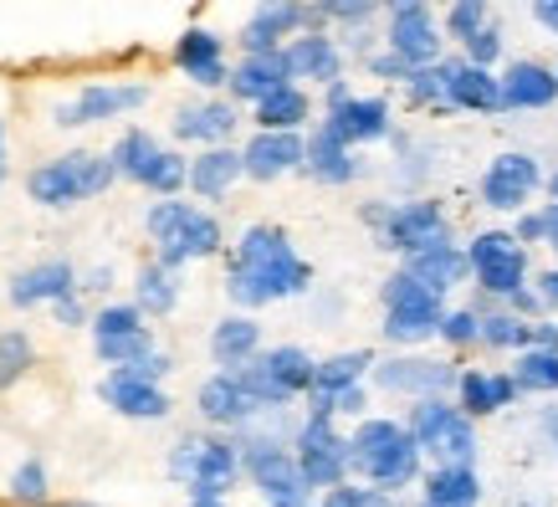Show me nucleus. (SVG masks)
Segmentation results:
<instances>
[{
    "label": "nucleus",
    "mask_w": 558,
    "mask_h": 507,
    "mask_svg": "<svg viewBox=\"0 0 558 507\" xmlns=\"http://www.w3.org/2000/svg\"><path fill=\"white\" fill-rule=\"evenodd\" d=\"M292 446H298L292 461H298V472H303L307 487H343V476H349V440L333 431L328 415H307V421L298 425V440H292Z\"/></svg>",
    "instance_id": "1a4fd4ad"
},
{
    "label": "nucleus",
    "mask_w": 558,
    "mask_h": 507,
    "mask_svg": "<svg viewBox=\"0 0 558 507\" xmlns=\"http://www.w3.org/2000/svg\"><path fill=\"white\" fill-rule=\"evenodd\" d=\"M410 440L440 457L446 467H472V451H476V431L472 421L461 415L457 406H446V400H421V406L410 410Z\"/></svg>",
    "instance_id": "0eeeda50"
},
{
    "label": "nucleus",
    "mask_w": 558,
    "mask_h": 507,
    "mask_svg": "<svg viewBox=\"0 0 558 507\" xmlns=\"http://www.w3.org/2000/svg\"><path fill=\"white\" fill-rule=\"evenodd\" d=\"M174 62L190 72V83L201 87H220L231 72H226V47H220V36L201 32V26H190L180 41H174Z\"/></svg>",
    "instance_id": "b1692460"
},
{
    "label": "nucleus",
    "mask_w": 558,
    "mask_h": 507,
    "mask_svg": "<svg viewBox=\"0 0 558 507\" xmlns=\"http://www.w3.org/2000/svg\"><path fill=\"white\" fill-rule=\"evenodd\" d=\"M119 174L113 165L102 159V154H62V159H51V165L32 169L26 174V195L36 205H51V210H62V205H77V201H93L102 190L113 185Z\"/></svg>",
    "instance_id": "20e7f679"
},
{
    "label": "nucleus",
    "mask_w": 558,
    "mask_h": 507,
    "mask_svg": "<svg viewBox=\"0 0 558 507\" xmlns=\"http://www.w3.org/2000/svg\"><path fill=\"white\" fill-rule=\"evenodd\" d=\"M307 113H313V102H307L303 87H277V93H267V98L256 102V123H262V134H298L307 123Z\"/></svg>",
    "instance_id": "473e14b6"
},
{
    "label": "nucleus",
    "mask_w": 558,
    "mask_h": 507,
    "mask_svg": "<svg viewBox=\"0 0 558 507\" xmlns=\"http://www.w3.org/2000/svg\"><path fill=\"white\" fill-rule=\"evenodd\" d=\"M313 282V267L292 252V241L282 226H252L236 241L231 271H226V292L241 307H267L282 298H298Z\"/></svg>",
    "instance_id": "f257e3e1"
},
{
    "label": "nucleus",
    "mask_w": 558,
    "mask_h": 507,
    "mask_svg": "<svg viewBox=\"0 0 558 507\" xmlns=\"http://www.w3.org/2000/svg\"><path fill=\"white\" fill-rule=\"evenodd\" d=\"M149 237H154V252H159L154 267L180 271L185 262H195V256L220 252V220L185 201H159L149 210Z\"/></svg>",
    "instance_id": "7ed1b4c3"
},
{
    "label": "nucleus",
    "mask_w": 558,
    "mask_h": 507,
    "mask_svg": "<svg viewBox=\"0 0 558 507\" xmlns=\"http://www.w3.org/2000/svg\"><path fill=\"white\" fill-rule=\"evenodd\" d=\"M502 87V108H554L558 98V77L538 62H512L508 77H497Z\"/></svg>",
    "instance_id": "bb28decb"
},
{
    "label": "nucleus",
    "mask_w": 558,
    "mask_h": 507,
    "mask_svg": "<svg viewBox=\"0 0 558 507\" xmlns=\"http://www.w3.org/2000/svg\"><path fill=\"white\" fill-rule=\"evenodd\" d=\"M440 318H446L440 298L421 288L410 271H395L385 282V334L395 343H421V338L440 334Z\"/></svg>",
    "instance_id": "6e6552de"
},
{
    "label": "nucleus",
    "mask_w": 558,
    "mask_h": 507,
    "mask_svg": "<svg viewBox=\"0 0 558 507\" xmlns=\"http://www.w3.org/2000/svg\"><path fill=\"white\" fill-rule=\"evenodd\" d=\"M482 503V482L472 467H440L425 482V507H476Z\"/></svg>",
    "instance_id": "f704fd0d"
},
{
    "label": "nucleus",
    "mask_w": 558,
    "mask_h": 507,
    "mask_svg": "<svg viewBox=\"0 0 558 507\" xmlns=\"http://www.w3.org/2000/svg\"><path fill=\"white\" fill-rule=\"evenodd\" d=\"M154 154H159V138L144 134V129H129V134L113 144V154H108V165H113V174H123V180H144V169L154 165Z\"/></svg>",
    "instance_id": "c9c22d12"
},
{
    "label": "nucleus",
    "mask_w": 558,
    "mask_h": 507,
    "mask_svg": "<svg viewBox=\"0 0 558 507\" xmlns=\"http://www.w3.org/2000/svg\"><path fill=\"white\" fill-rule=\"evenodd\" d=\"M369 68L379 72V77H405V83H410V72H415V68H405V62H400V57H395V51H389V57H374Z\"/></svg>",
    "instance_id": "864d4df0"
},
{
    "label": "nucleus",
    "mask_w": 558,
    "mask_h": 507,
    "mask_svg": "<svg viewBox=\"0 0 558 507\" xmlns=\"http://www.w3.org/2000/svg\"><path fill=\"white\" fill-rule=\"evenodd\" d=\"M231 93L236 98H246V102H262L267 93H277V87H288L292 77H288V62H282V51H271V57H246L231 77Z\"/></svg>",
    "instance_id": "7c9ffc66"
},
{
    "label": "nucleus",
    "mask_w": 558,
    "mask_h": 507,
    "mask_svg": "<svg viewBox=\"0 0 558 507\" xmlns=\"http://www.w3.org/2000/svg\"><path fill=\"white\" fill-rule=\"evenodd\" d=\"M512 385L518 389H558V354L527 349V354L512 364Z\"/></svg>",
    "instance_id": "a19ab883"
},
{
    "label": "nucleus",
    "mask_w": 558,
    "mask_h": 507,
    "mask_svg": "<svg viewBox=\"0 0 558 507\" xmlns=\"http://www.w3.org/2000/svg\"><path fill=\"white\" fill-rule=\"evenodd\" d=\"M288 169H303V134H256L241 149V174L252 180H277Z\"/></svg>",
    "instance_id": "aec40b11"
},
{
    "label": "nucleus",
    "mask_w": 558,
    "mask_h": 507,
    "mask_svg": "<svg viewBox=\"0 0 558 507\" xmlns=\"http://www.w3.org/2000/svg\"><path fill=\"white\" fill-rule=\"evenodd\" d=\"M51 307H57V323H68V328H77V323H87L83 303H77V292H72V298H62V303H51Z\"/></svg>",
    "instance_id": "603ef678"
},
{
    "label": "nucleus",
    "mask_w": 558,
    "mask_h": 507,
    "mask_svg": "<svg viewBox=\"0 0 558 507\" xmlns=\"http://www.w3.org/2000/svg\"><path fill=\"white\" fill-rule=\"evenodd\" d=\"M482 343H492V349H518V343H527V323L512 318V313L482 318Z\"/></svg>",
    "instance_id": "37998d69"
},
{
    "label": "nucleus",
    "mask_w": 558,
    "mask_h": 507,
    "mask_svg": "<svg viewBox=\"0 0 558 507\" xmlns=\"http://www.w3.org/2000/svg\"><path fill=\"white\" fill-rule=\"evenodd\" d=\"M32 364H36L32 338L21 334V328H5V334H0V389H11Z\"/></svg>",
    "instance_id": "ea45409f"
},
{
    "label": "nucleus",
    "mask_w": 558,
    "mask_h": 507,
    "mask_svg": "<svg viewBox=\"0 0 558 507\" xmlns=\"http://www.w3.org/2000/svg\"><path fill=\"white\" fill-rule=\"evenodd\" d=\"M0 138H5V129H0Z\"/></svg>",
    "instance_id": "0e129e2a"
},
{
    "label": "nucleus",
    "mask_w": 558,
    "mask_h": 507,
    "mask_svg": "<svg viewBox=\"0 0 558 507\" xmlns=\"http://www.w3.org/2000/svg\"><path fill=\"white\" fill-rule=\"evenodd\" d=\"M523 241H543V216H523V226H518V246Z\"/></svg>",
    "instance_id": "5fc2aeb1"
},
{
    "label": "nucleus",
    "mask_w": 558,
    "mask_h": 507,
    "mask_svg": "<svg viewBox=\"0 0 558 507\" xmlns=\"http://www.w3.org/2000/svg\"><path fill=\"white\" fill-rule=\"evenodd\" d=\"M195 406H201V415L210 425H226V431H241V425H252L256 415H262V406H256L252 395L231 379V374H216V379H205L201 395H195Z\"/></svg>",
    "instance_id": "a211bd4d"
},
{
    "label": "nucleus",
    "mask_w": 558,
    "mask_h": 507,
    "mask_svg": "<svg viewBox=\"0 0 558 507\" xmlns=\"http://www.w3.org/2000/svg\"><path fill=\"white\" fill-rule=\"evenodd\" d=\"M446 26H451V36H457V41H472V36L487 26V5H482V0H461V5H451V11H446Z\"/></svg>",
    "instance_id": "49530a36"
},
{
    "label": "nucleus",
    "mask_w": 558,
    "mask_h": 507,
    "mask_svg": "<svg viewBox=\"0 0 558 507\" xmlns=\"http://www.w3.org/2000/svg\"><path fill=\"white\" fill-rule=\"evenodd\" d=\"M543 237L558 246V205H548V210H543Z\"/></svg>",
    "instance_id": "13d9d810"
},
{
    "label": "nucleus",
    "mask_w": 558,
    "mask_h": 507,
    "mask_svg": "<svg viewBox=\"0 0 558 507\" xmlns=\"http://www.w3.org/2000/svg\"><path fill=\"white\" fill-rule=\"evenodd\" d=\"M138 328H144V313L134 303H113L93 318V338H119V334H138Z\"/></svg>",
    "instance_id": "79ce46f5"
},
{
    "label": "nucleus",
    "mask_w": 558,
    "mask_h": 507,
    "mask_svg": "<svg viewBox=\"0 0 558 507\" xmlns=\"http://www.w3.org/2000/svg\"><path fill=\"white\" fill-rule=\"evenodd\" d=\"M170 476L190 482V497H220L231 482L241 476V457H236V440H216V436H185L170 451Z\"/></svg>",
    "instance_id": "39448f33"
},
{
    "label": "nucleus",
    "mask_w": 558,
    "mask_h": 507,
    "mask_svg": "<svg viewBox=\"0 0 558 507\" xmlns=\"http://www.w3.org/2000/svg\"><path fill=\"white\" fill-rule=\"evenodd\" d=\"M466 267L476 271V282L497 298H512L523 292V277H527V256L518 246V237L508 231H482V237L466 246Z\"/></svg>",
    "instance_id": "9d476101"
},
{
    "label": "nucleus",
    "mask_w": 558,
    "mask_h": 507,
    "mask_svg": "<svg viewBox=\"0 0 558 507\" xmlns=\"http://www.w3.org/2000/svg\"><path fill=\"white\" fill-rule=\"evenodd\" d=\"M533 16H538L543 26H548V32H558V0H543V5L533 11Z\"/></svg>",
    "instance_id": "6e6d98bb"
},
{
    "label": "nucleus",
    "mask_w": 558,
    "mask_h": 507,
    "mask_svg": "<svg viewBox=\"0 0 558 507\" xmlns=\"http://www.w3.org/2000/svg\"><path fill=\"white\" fill-rule=\"evenodd\" d=\"M323 507H364V487H328V497H323Z\"/></svg>",
    "instance_id": "3c124183"
},
{
    "label": "nucleus",
    "mask_w": 558,
    "mask_h": 507,
    "mask_svg": "<svg viewBox=\"0 0 558 507\" xmlns=\"http://www.w3.org/2000/svg\"><path fill=\"white\" fill-rule=\"evenodd\" d=\"M77 292V271L72 262L62 256H51V262H36V267L16 271V282H11V303L16 307H36V303H62Z\"/></svg>",
    "instance_id": "f3484780"
},
{
    "label": "nucleus",
    "mask_w": 558,
    "mask_h": 507,
    "mask_svg": "<svg viewBox=\"0 0 558 507\" xmlns=\"http://www.w3.org/2000/svg\"><path fill=\"white\" fill-rule=\"evenodd\" d=\"M457 389H461V415L472 421V415H492V410L512 406V395H518V385H512V374H457Z\"/></svg>",
    "instance_id": "c756f323"
},
{
    "label": "nucleus",
    "mask_w": 558,
    "mask_h": 507,
    "mask_svg": "<svg viewBox=\"0 0 558 507\" xmlns=\"http://www.w3.org/2000/svg\"><path fill=\"white\" fill-rule=\"evenodd\" d=\"M349 472L369 476L374 492H395L415 482L421 472V446L410 440L400 421H364L349 436Z\"/></svg>",
    "instance_id": "f03ea898"
},
{
    "label": "nucleus",
    "mask_w": 558,
    "mask_h": 507,
    "mask_svg": "<svg viewBox=\"0 0 558 507\" xmlns=\"http://www.w3.org/2000/svg\"><path fill=\"white\" fill-rule=\"evenodd\" d=\"M174 303H180L174 271H165V267H144V271H138V282H134V307H138V313H154V318H165Z\"/></svg>",
    "instance_id": "e433bc0d"
},
{
    "label": "nucleus",
    "mask_w": 558,
    "mask_h": 507,
    "mask_svg": "<svg viewBox=\"0 0 558 507\" xmlns=\"http://www.w3.org/2000/svg\"><path fill=\"white\" fill-rule=\"evenodd\" d=\"M236 108L231 102H190L174 113V138H185V144H210L220 149L226 138L236 134Z\"/></svg>",
    "instance_id": "5701e85b"
},
{
    "label": "nucleus",
    "mask_w": 558,
    "mask_h": 507,
    "mask_svg": "<svg viewBox=\"0 0 558 507\" xmlns=\"http://www.w3.org/2000/svg\"><path fill=\"white\" fill-rule=\"evenodd\" d=\"M303 169L313 174V180H323V185H349V180L359 174V159L343 149L328 129H318V134L303 144Z\"/></svg>",
    "instance_id": "cd10ccee"
},
{
    "label": "nucleus",
    "mask_w": 558,
    "mask_h": 507,
    "mask_svg": "<svg viewBox=\"0 0 558 507\" xmlns=\"http://www.w3.org/2000/svg\"><path fill=\"white\" fill-rule=\"evenodd\" d=\"M323 129L339 138L343 149H354V144H374V138L389 134V102L385 98H349L343 108L328 113Z\"/></svg>",
    "instance_id": "dca6fc26"
},
{
    "label": "nucleus",
    "mask_w": 558,
    "mask_h": 507,
    "mask_svg": "<svg viewBox=\"0 0 558 507\" xmlns=\"http://www.w3.org/2000/svg\"><path fill=\"white\" fill-rule=\"evenodd\" d=\"M236 457H241V472L252 476L256 487L271 497V507H298V503H307L303 472H298L292 451L277 436H246V440H236Z\"/></svg>",
    "instance_id": "423d86ee"
},
{
    "label": "nucleus",
    "mask_w": 558,
    "mask_h": 507,
    "mask_svg": "<svg viewBox=\"0 0 558 507\" xmlns=\"http://www.w3.org/2000/svg\"><path fill=\"white\" fill-rule=\"evenodd\" d=\"M144 98H149L144 83H93L77 93V102H68V108L57 113V123H62V129H83V123L119 119L129 108H144Z\"/></svg>",
    "instance_id": "ddd939ff"
},
{
    "label": "nucleus",
    "mask_w": 558,
    "mask_h": 507,
    "mask_svg": "<svg viewBox=\"0 0 558 507\" xmlns=\"http://www.w3.org/2000/svg\"><path fill=\"white\" fill-rule=\"evenodd\" d=\"M93 349H98L102 364L129 370V364H138V359L154 354V334L149 328H138V334H119V338H93Z\"/></svg>",
    "instance_id": "58836bf2"
},
{
    "label": "nucleus",
    "mask_w": 558,
    "mask_h": 507,
    "mask_svg": "<svg viewBox=\"0 0 558 507\" xmlns=\"http://www.w3.org/2000/svg\"><path fill=\"white\" fill-rule=\"evenodd\" d=\"M533 190H538V165L527 154H502V159H492L487 180H482V201L492 210H523Z\"/></svg>",
    "instance_id": "4468645a"
},
{
    "label": "nucleus",
    "mask_w": 558,
    "mask_h": 507,
    "mask_svg": "<svg viewBox=\"0 0 558 507\" xmlns=\"http://www.w3.org/2000/svg\"><path fill=\"white\" fill-rule=\"evenodd\" d=\"M379 237H385V246H395V252L421 256V252H430V246H446L451 231H446V216H440L436 201H410V205L385 210Z\"/></svg>",
    "instance_id": "9b49d317"
},
{
    "label": "nucleus",
    "mask_w": 558,
    "mask_h": 507,
    "mask_svg": "<svg viewBox=\"0 0 558 507\" xmlns=\"http://www.w3.org/2000/svg\"><path fill=\"white\" fill-rule=\"evenodd\" d=\"M190 507H226L220 497H190Z\"/></svg>",
    "instance_id": "680f3d73"
},
{
    "label": "nucleus",
    "mask_w": 558,
    "mask_h": 507,
    "mask_svg": "<svg viewBox=\"0 0 558 507\" xmlns=\"http://www.w3.org/2000/svg\"><path fill=\"white\" fill-rule=\"evenodd\" d=\"M241 180V154L236 149H205L201 159H190V190L205 195V201H220L226 190Z\"/></svg>",
    "instance_id": "2f4dec72"
},
{
    "label": "nucleus",
    "mask_w": 558,
    "mask_h": 507,
    "mask_svg": "<svg viewBox=\"0 0 558 507\" xmlns=\"http://www.w3.org/2000/svg\"><path fill=\"white\" fill-rule=\"evenodd\" d=\"M129 374H134V379H144V385H159V379L170 374V359L149 354V359H138V364H129Z\"/></svg>",
    "instance_id": "8fccbe9b"
},
{
    "label": "nucleus",
    "mask_w": 558,
    "mask_h": 507,
    "mask_svg": "<svg viewBox=\"0 0 558 507\" xmlns=\"http://www.w3.org/2000/svg\"><path fill=\"white\" fill-rule=\"evenodd\" d=\"M543 431H548V440H554V446H558V406L548 410V415H543Z\"/></svg>",
    "instance_id": "052dcab7"
},
{
    "label": "nucleus",
    "mask_w": 558,
    "mask_h": 507,
    "mask_svg": "<svg viewBox=\"0 0 558 507\" xmlns=\"http://www.w3.org/2000/svg\"><path fill=\"white\" fill-rule=\"evenodd\" d=\"M389 51H395L405 68H436L440 36H436V21H430V5L405 0V5L389 11Z\"/></svg>",
    "instance_id": "f8f14e48"
},
{
    "label": "nucleus",
    "mask_w": 558,
    "mask_h": 507,
    "mask_svg": "<svg viewBox=\"0 0 558 507\" xmlns=\"http://www.w3.org/2000/svg\"><path fill=\"white\" fill-rule=\"evenodd\" d=\"M440 338H446V343H472V338H482V318H476L472 307H466V313H446V318H440Z\"/></svg>",
    "instance_id": "de8ad7c7"
},
{
    "label": "nucleus",
    "mask_w": 558,
    "mask_h": 507,
    "mask_svg": "<svg viewBox=\"0 0 558 507\" xmlns=\"http://www.w3.org/2000/svg\"><path fill=\"white\" fill-rule=\"evenodd\" d=\"M548 195H554V205H558V174H554V180H548Z\"/></svg>",
    "instance_id": "e2e57ef3"
},
{
    "label": "nucleus",
    "mask_w": 558,
    "mask_h": 507,
    "mask_svg": "<svg viewBox=\"0 0 558 507\" xmlns=\"http://www.w3.org/2000/svg\"><path fill=\"white\" fill-rule=\"evenodd\" d=\"M11 492H16V503H47V467L41 461H21L16 476H11Z\"/></svg>",
    "instance_id": "a18cd8bd"
},
{
    "label": "nucleus",
    "mask_w": 558,
    "mask_h": 507,
    "mask_svg": "<svg viewBox=\"0 0 558 507\" xmlns=\"http://www.w3.org/2000/svg\"><path fill=\"white\" fill-rule=\"evenodd\" d=\"M298 507H307V503H298Z\"/></svg>",
    "instance_id": "69168bd1"
},
{
    "label": "nucleus",
    "mask_w": 558,
    "mask_h": 507,
    "mask_svg": "<svg viewBox=\"0 0 558 507\" xmlns=\"http://www.w3.org/2000/svg\"><path fill=\"white\" fill-rule=\"evenodd\" d=\"M405 271L421 288H430L440 298L446 288H457L472 267H466V252H457V246L446 241V246H430V252H421V256H405Z\"/></svg>",
    "instance_id": "c85d7f7f"
},
{
    "label": "nucleus",
    "mask_w": 558,
    "mask_h": 507,
    "mask_svg": "<svg viewBox=\"0 0 558 507\" xmlns=\"http://www.w3.org/2000/svg\"><path fill=\"white\" fill-rule=\"evenodd\" d=\"M298 26H307L303 5H262V11L246 21L241 47H246V57H271V51H282V41H288Z\"/></svg>",
    "instance_id": "393cba45"
},
{
    "label": "nucleus",
    "mask_w": 558,
    "mask_h": 507,
    "mask_svg": "<svg viewBox=\"0 0 558 507\" xmlns=\"http://www.w3.org/2000/svg\"><path fill=\"white\" fill-rule=\"evenodd\" d=\"M421 507H425V503H421Z\"/></svg>",
    "instance_id": "338daca9"
},
{
    "label": "nucleus",
    "mask_w": 558,
    "mask_h": 507,
    "mask_svg": "<svg viewBox=\"0 0 558 507\" xmlns=\"http://www.w3.org/2000/svg\"><path fill=\"white\" fill-rule=\"evenodd\" d=\"M138 185L154 190V195H165V201H174V195L190 185V165L180 159V154L159 149V154H154V165L144 169V180H138Z\"/></svg>",
    "instance_id": "4c0bfd02"
},
{
    "label": "nucleus",
    "mask_w": 558,
    "mask_h": 507,
    "mask_svg": "<svg viewBox=\"0 0 558 507\" xmlns=\"http://www.w3.org/2000/svg\"><path fill=\"white\" fill-rule=\"evenodd\" d=\"M374 379L385 389H400V395H421V400H436V389L457 385V370L440 364V359H389L374 370Z\"/></svg>",
    "instance_id": "6ab92c4d"
},
{
    "label": "nucleus",
    "mask_w": 558,
    "mask_h": 507,
    "mask_svg": "<svg viewBox=\"0 0 558 507\" xmlns=\"http://www.w3.org/2000/svg\"><path fill=\"white\" fill-rule=\"evenodd\" d=\"M256 343H262V328H256L252 318H226V323H216V334H210V354L231 374V370H241L246 359H256Z\"/></svg>",
    "instance_id": "72a5a7b5"
},
{
    "label": "nucleus",
    "mask_w": 558,
    "mask_h": 507,
    "mask_svg": "<svg viewBox=\"0 0 558 507\" xmlns=\"http://www.w3.org/2000/svg\"><path fill=\"white\" fill-rule=\"evenodd\" d=\"M440 68H446V108H476V113L502 108V87L487 68H466V62H440Z\"/></svg>",
    "instance_id": "4be33fe9"
},
{
    "label": "nucleus",
    "mask_w": 558,
    "mask_h": 507,
    "mask_svg": "<svg viewBox=\"0 0 558 507\" xmlns=\"http://www.w3.org/2000/svg\"><path fill=\"white\" fill-rule=\"evenodd\" d=\"M410 98L430 102V108H446V68H415L410 72Z\"/></svg>",
    "instance_id": "c03bdc74"
},
{
    "label": "nucleus",
    "mask_w": 558,
    "mask_h": 507,
    "mask_svg": "<svg viewBox=\"0 0 558 507\" xmlns=\"http://www.w3.org/2000/svg\"><path fill=\"white\" fill-rule=\"evenodd\" d=\"M364 507H395V497H389V492H374V487H364Z\"/></svg>",
    "instance_id": "bf43d9fd"
},
{
    "label": "nucleus",
    "mask_w": 558,
    "mask_h": 507,
    "mask_svg": "<svg viewBox=\"0 0 558 507\" xmlns=\"http://www.w3.org/2000/svg\"><path fill=\"white\" fill-rule=\"evenodd\" d=\"M98 395L113 410H119V415H129V421H165V415H170V395H165L159 385H144V379H134L129 370H113V374H108V379L98 385Z\"/></svg>",
    "instance_id": "2eb2a0df"
},
{
    "label": "nucleus",
    "mask_w": 558,
    "mask_h": 507,
    "mask_svg": "<svg viewBox=\"0 0 558 507\" xmlns=\"http://www.w3.org/2000/svg\"><path fill=\"white\" fill-rule=\"evenodd\" d=\"M538 282H543V303H554V307H558V271H543Z\"/></svg>",
    "instance_id": "4d7b16f0"
},
{
    "label": "nucleus",
    "mask_w": 558,
    "mask_h": 507,
    "mask_svg": "<svg viewBox=\"0 0 558 507\" xmlns=\"http://www.w3.org/2000/svg\"><path fill=\"white\" fill-rule=\"evenodd\" d=\"M374 364L369 349H354V354H333L323 359L318 370H313V389H307V400H313V415H323V406L333 400V395H343V389H354L359 379H364V370Z\"/></svg>",
    "instance_id": "a878e982"
},
{
    "label": "nucleus",
    "mask_w": 558,
    "mask_h": 507,
    "mask_svg": "<svg viewBox=\"0 0 558 507\" xmlns=\"http://www.w3.org/2000/svg\"><path fill=\"white\" fill-rule=\"evenodd\" d=\"M282 62H288V77H307V83H328V87L339 83V72H343L339 47L318 32L292 36L288 47H282Z\"/></svg>",
    "instance_id": "412c9836"
},
{
    "label": "nucleus",
    "mask_w": 558,
    "mask_h": 507,
    "mask_svg": "<svg viewBox=\"0 0 558 507\" xmlns=\"http://www.w3.org/2000/svg\"><path fill=\"white\" fill-rule=\"evenodd\" d=\"M497 51H502V32H497V26H482V32L466 41V68H487V62H497Z\"/></svg>",
    "instance_id": "09e8293b"
}]
</instances>
